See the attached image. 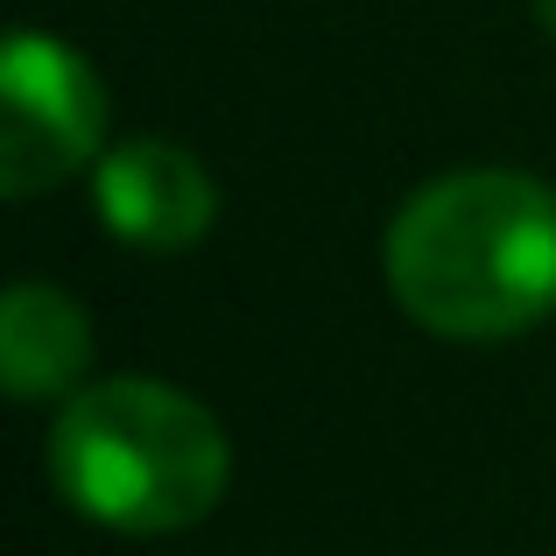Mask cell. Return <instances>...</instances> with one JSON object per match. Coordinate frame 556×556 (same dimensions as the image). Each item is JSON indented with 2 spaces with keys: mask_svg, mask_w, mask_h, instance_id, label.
Masks as SVG:
<instances>
[{
  "mask_svg": "<svg viewBox=\"0 0 556 556\" xmlns=\"http://www.w3.org/2000/svg\"><path fill=\"white\" fill-rule=\"evenodd\" d=\"M388 289L437 339H515L556 311V198L515 169H465L388 226Z\"/></svg>",
  "mask_w": 556,
  "mask_h": 556,
  "instance_id": "6da1fadb",
  "label": "cell"
},
{
  "mask_svg": "<svg viewBox=\"0 0 556 556\" xmlns=\"http://www.w3.org/2000/svg\"><path fill=\"white\" fill-rule=\"evenodd\" d=\"M226 430L163 380L78 388L50 430V479L85 521L121 535H177L226 493Z\"/></svg>",
  "mask_w": 556,
  "mask_h": 556,
  "instance_id": "7a4b0ae2",
  "label": "cell"
},
{
  "mask_svg": "<svg viewBox=\"0 0 556 556\" xmlns=\"http://www.w3.org/2000/svg\"><path fill=\"white\" fill-rule=\"evenodd\" d=\"M106 135V92L92 64L56 36H22L8 42V85H0V190L36 198L78 163H92Z\"/></svg>",
  "mask_w": 556,
  "mask_h": 556,
  "instance_id": "3957f363",
  "label": "cell"
},
{
  "mask_svg": "<svg viewBox=\"0 0 556 556\" xmlns=\"http://www.w3.org/2000/svg\"><path fill=\"white\" fill-rule=\"evenodd\" d=\"M99 218L127 247L177 254V247L204 240V226H212V177L198 169L190 149L127 141V149H113L99 163Z\"/></svg>",
  "mask_w": 556,
  "mask_h": 556,
  "instance_id": "277c9868",
  "label": "cell"
},
{
  "mask_svg": "<svg viewBox=\"0 0 556 556\" xmlns=\"http://www.w3.org/2000/svg\"><path fill=\"white\" fill-rule=\"evenodd\" d=\"M0 359H8V388L22 402H42V394H71L92 359V331H85V311L71 296L42 282L8 289L0 303Z\"/></svg>",
  "mask_w": 556,
  "mask_h": 556,
  "instance_id": "5b68a950",
  "label": "cell"
},
{
  "mask_svg": "<svg viewBox=\"0 0 556 556\" xmlns=\"http://www.w3.org/2000/svg\"><path fill=\"white\" fill-rule=\"evenodd\" d=\"M535 8H543V22H549V36H556V0H535Z\"/></svg>",
  "mask_w": 556,
  "mask_h": 556,
  "instance_id": "8992f818",
  "label": "cell"
}]
</instances>
